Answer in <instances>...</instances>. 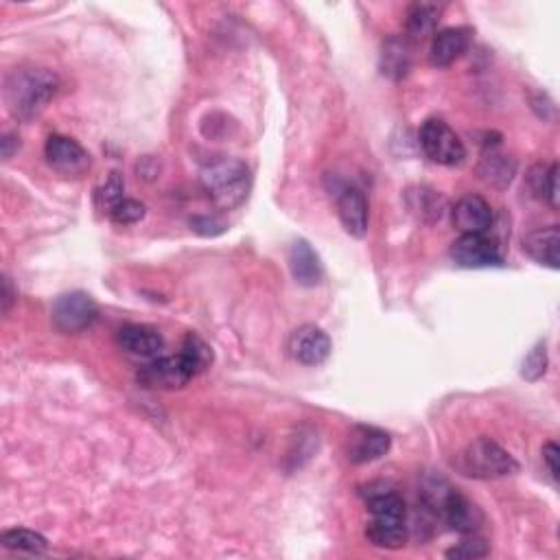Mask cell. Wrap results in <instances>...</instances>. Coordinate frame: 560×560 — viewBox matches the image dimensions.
I'll list each match as a JSON object with an SVG mask.
<instances>
[{
  "mask_svg": "<svg viewBox=\"0 0 560 560\" xmlns=\"http://www.w3.org/2000/svg\"><path fill=\"white\" fill-rule=\"evenodd\" d=\"M333 350L331 337L320 326L305 324L291 333L289 337V355L302 366H320L329 359Z\"/></svg>",
  "mask_w": 560,
  "mask_h": 560,
  "instance_id": "obj_10",
  "label": "cell"
},
{
  "mask_svg": "<svg viewBox=\"0 0 560 560\" xmlns=\"http://www.w3.org/2000/svg\"><path fill=\"white\" fill-rule=\"evenodd\" d=\"M392 438L377 427L359 425L348 436V460L353 464H368L383 458L390 451Z\"/></svg>",
  "mask_w": 560,
  "mask_h": 560,
  "instance_id": "obj_14",
  "label": "cell"
},
{
  "mask_svg": "<svg viewBox=\"0 0 560 560\" xmlns=\"http://www.w3.org/2000/svg\"><path fill=\"white\" fill-rule=\"evenodd\" d=\"M488 545L480 536H475V532L466 534V539H462V543L453 545L451 550L445 552L447 558H455V560H473V558H484L488 556Z\"/></svg>",
  "mask_w": 560,
  "mask_h": 560,
  "instance_id": "obj_25",
  "label": "cell"
},
{
  "mask_svg": "<svg viewBox=\"0 0 560 560\" xmlns=\"http://www.w3.org/2000/svg\"><path fill=\"white\" fill-rule=\"evenodd\" d=\"M195 375L189 361L184 359L182 353L171 357H156L147 361V366L140 368L138 381L145 388H158V390H180L189 383Z\"/></svg>",
  "mask_w": 560,
  "mask_h": 560,
  "instance_id": "obj_7",
  "label": "cell"
},
{
  "mask_svg": "<svg viewBox=\"0 0 560 560\" xmlns=\"http://www.w3.org/2000/svg\"><path fill=\"white\" fill-rule=\"evenodd\" d=\"M337 215H340L342 226L350 237L364 239L368 235V200L357 186H346V189H342V193L337 195Z\"/></svg>",
  "mask_w": 560,
  "mask_h": 560,
  "instance_id": "obj_15",
  "label": "cell"
},
{
  "mask_svg": "<svg viewBox=\"0 0 560 560\" xmlns=\"http://www.w3.org/2000/svg\"><path fill=\"white\" fill-rule=\"evenodd\" d=\"M125 182H123V175L119 171H112L108 178H105V182L99 186V191H97V204L99 208H103L105 213H112V208L114 206H119L125 197Z\"/></svg>",
  "mask_w": 560,
  "mask_h": 560,
  "instance_id": "obj_24",
  "label": "cell"
},
{
  "mask_svg": "<svg viewBox=\"0 0 560 560\" xmlns=\"http://www.w3.org/2000/svg\"><path fill=\"white\" fill-rule=\"evenodd\" d=\"M99 309L84 291H73L55 300L53 324L62 333H81L97 322Z\"/></svg>",
  "mask_w": 560,
  "mask_h": 560,
  "instance_id": "obj_8",
  "label": "cell"
},
{
  "mask_svg": "<svg viewBox=\"0 0 560 560\" xmlns=\"http://www.w3.org/2000/svg\"><path fill=\"white\" fill-rule=\"evenodd\" d=\"M0 145H3V158L9 160L20 149V140L14 134H5L3 140H0Z\"/></svg>",
  "mask_w": 560,
  "mask_h": 560,
  "instance_id": "obj_33",
  "label": "cell"
},
{
  "mask_svg": "<svg viewBox=\"0 0 560 560\" xmlns=\"http://www.w3.org/2000/svg\"><path fill=\"white\" fill-rule=\"evenodd\" d=\"M60 88V79L49 68H16L5 79V103L18 121H33Z\"/></svg>",
  "mask_w": 560,
  "mask_h": 560,
  "instance_id": "obj_1",
  "label": "cell"
},
{
  "mask_svg": "<svg viewBox=\"0 0 560 560\" xmlns=\"http://www.w3.org/2000/svg\"><path fill=\"white\" fill-rule=\"evenodd\" d=\"M547 169L550 167H543V165H536L530 171V189L532 193L539 197V200H545V186H547Z\"/></svg>",
  "mask_w": 560,
  "mask_h": 560,
  "instance_id": "obj_31",
  "label": "cell"
},
{
  "mask_svg": "<svg viewBox=\"0 0 560 560\" xmlns=\"http://www.w3.org/2000/svg\"><path fill=\"white\" fill-rule=\"evenodd\" d=\"M0 543H3L7 550L14 552H27V554H44L49 541L44 539L42 534L33 532L29 528H11L0 534Z\"/></svg>",
  "mask_w": 560,
  "mask_h": 560,
  "instance_id": "obj_22",
  "label": "cell"
},
{
  "mask_svg": "<svg viewBox=\"0 0 560 560\" xmlns=\"http://www.w3.org/2000/svg\"><path fill=\"white\" fill-rule=\"evenodd\" d=\"M145 213H147V208H145L143 202L127 200V197H125V200L119 206L112 208L110 219L119 226H132V224H138V221L145 217Z\"/></svg>",
  "mask_w": 560,
  "mask_h": 560,
  "instance_id": "obj_27",
  "label": "cell"
},
{
  "mask_svg": "<svg viewBox=\"0 0 560 560\" xmlns=\"http://www.w3.org/2000/svg\"><path fill=\"white\" fill-rule=\"evenodd\" d=\"M420 501L440 523L460 534H471L482 523V512L471 504L445 477H427L420 488Z\"/></svg>",
  "mask_w": 560,
  "mask_h": 560,
  "instance_id": "obj_2",
  "label": "cell"
},
{
  "mask_svg": "<svg viewBox=\"0 0 560 560\" xmlns=\"http://www.w3.org/2000/svg\"><path fill=\"white\" fill-rule=\"evenodd\" d=\"M412 44L401 35H390L381 44V55H379V70L383 77L392 81H401L403 77L410 75L412 70Z\"/></svg>",
  "mask_w": 560,
  "mask_h": 560,
  "instance_id": "obj_17",
  "label": "cell"
},
{
  "mask_svg": "<svg viewBox=\"0 0 560 560\" xmlns=\"http://www.w3.org/2000/svg\"><path fill=\"white\" fill-rule=\"evenodd\" d=\"M420 147H423L425 156L442 167H458L466 158V147L462 138L455 134L449 123L442 119H429L420 127Z\"/></svg>",
  "mask_w": 560,
  "mask_h": 560,
  "instance_id": "obj_6",
  "label": "cell"
},
{
  "mask_svg": "<svg viewBox=\"0 0 560 560\" xmlns=\"http://www.w3.org/2000/svg\"><path fill=\"white\" fill-rule=\"evenodd\" d=\"M545 202L552 208H558V165L547 169V186H545Z\"/></svg>",
  "mask_w": 560,
  "mask_h": 560,
  "instance_id": "obj_32",
  "label": "cell"
},
{
  "mask_svg": "<svg viewBox=\"0 0 560 560\" xmlns=\"http://www.w3.org/2000/svg\"><path fill=\"white\" fill-rule=\"evenodd\" d=\"M473 31L469 27H449L434 35L429 49V62L436 68H449L469 51Z\"/></svg>",
  "mask_w": 560,
  "mask_h": 560,
  "instance_id": "obj_13",
  "label": "cell"
},
{
  "mask_svg": "<svg viewBox=\"0 0 560 560\" xmlns=\"http://www.w3.org/2000/svg\"><path fill=\"white\" fill-rule=\"evenodd\" d=\"M116 342H119L121 350H125L127 355L138 357V359H156L160 357L162 348H165V340L162 335L149 326L143 324H127L116 335Z\"/></svg>",
  "mask_w": 560,
  "mask_h": 560,
  "instance_id": "obj_16",
  "label": "cell"
},
{
  "mask_svg": "<svg viewBox=\"0 0 560 560\" xmlns=\"http://www.w3.org/2000/svg\"><path fill=\"white\" fill-rule=\"evenodd\" d=\"M180 353L184 355L186 361H189L191 368L195 370V375H200V372H204L206 368H210V364H213V348H210L202 337L195 333L186 335Z\"/></svg>",
  "mask_w": 560,
  "mask_h": 560,
  "instance_id": "obj_23",
  "label": "cell"
},
{
  "mask_svg": "<svg viewBox=\"0 0 560 560\" xmlns=\"http://www.w3.org/2000/svg\"><path fill=\"white\" fill-rule=\"evenodd\" d=\"M200 184L219 210H235L248 200L252 175L243 160L219 158L200 171Z\"/></svg>",
  "mask_w": 560,
  "mask_h": 560,
  "instance_id": "obj_3",
  "label": "cell"
},
{
  "mask_svg": "<svg viewBox=\"0 0 560 560\" xmlns=\"http://www.w3.org/2000/svg\"><path fill=\"white\" fill-rule=\"evenodd\" d=\"M368 510V541L375 547H381V550H401L407 541L405 501L392 490H381V493L370 495Z\"/></svg>",
  "mask_w": 560,
  "mask_h": 560,
  "instance_id": "obj_4",
  "label": "cell"
},
{
  "mask_svg": "<svg viewBox=\"0 0 560 560\" xmlns=\"http://www.w3.org/2000/svg\"><path fill=\"white\" fill-rule=\"evenodd\" d=\"M416 197H418V206H414V208H420V215L431 213V221L442 217V210H445V202H442V197H438L434 191H425V189H420Z\"/></svg>",
  "mask_w": 560,
  "mask_h": 560,
  "instance_id": "obj_28",
  "label": "cell"
},
{
  "mask_svg": "<svg viewBox=\"0 0 560 560\" xmlns=\"http://www.w3.org/2000/svg\"><path fill=\"white\" fill-rule=\"evenodd\" d=\"M558 248H560V230L558 226L536 228L523 237V252L539 265L558 270Z\"/></svg>",
  "mask_w": 560,
  "mask_h": 560,
  "instance_id": "obj_19",
  "label": "cell"
},
{
  "mask_svg": "<svg viewBox=\"0 0 560 560\" xmlns=\"http://www.w3.org/2000/svg\"><path fill=\"white\" fill-rule=\"evenodd\" d=\"M440 20V9L429 3H418L405 18V31L412 40H425L429 35H436V27Z\"/></svg>",
  "mask_w": 560,
  "mask_h": 560,
  "instance_id": "obj_21",
  "label": "cell"
},
{
  "mask_svg": "<svg viewBox=\"0 0 560 560\" xmlns=\"http://www.w3.org/2000/svg\"><path fill=\"white\" fill-rule=\"evenodd\" d=\"M455 466L462 475L473 477V480H499V477L515 475L519 471V462L486 436L469 442L455 460Z\"/></svg>",
  "mask_w": 560,
  "mask_h": 560,
  "instance_id": "obj_5",
  "label": "cell"
},
{
  "mask_svg": "<svg viewBox=\"0 0 560 560\" xmlns=\"http://www.w3.org/2000/svg\"><path fill=\"white\" fill-rule=\"evenodd\" d=\"M11 302H14V289H11V280L5 276L3 278V313L11 309Z\"/></svg>",
  "mask_w": 560,
  "mask_h": 560,
  "instance_id": "obj_34",
  "label": "cell"
},
{
  "mask_svg": "<svg viewBox=\"0 0 560 560\" xmlns=\"http://www.w3.org/2000/svg\"><path fill=\"white\" fill-rule=\"evenodd\" d=\"M289 270L291 276L302 287H315L322 280V263L320 256L305 239H298L289 248Z\"/></svg>",
  "mask_w": 560,
  "mask_h": 560,
  "instance_id": "obj_18",
  "label": "cell"
},
{
  "mask_svg": "<svg viewBox=\"0 0 560 560\" xmlns=\"http://www.w3.org/2000/svg\"><path fill=\"white\" fill-rule=\"evenodd\" d=\"M44 156L46 162H49L57 173H64V175H81L90 167L88 151L81 147L77 140L62 134L49 136V140H46L44 145Z\"/></svg>",
  "mask_w": 560,
  "mask_h": 560,
  "instance_id": "obj_11",
  "label": "cell"
},
{
  "mask_svg": "<svg viewBox=\"0 0 560 560\" xmlns=\"http://www.w3.org/2000/svg\"><path fill=\"white\" fill-rule=\"evenodd\" d=\"M558 458H560V449H558L556 442H547V445L543 447V464H545V469H547V473H550L554 482L560 480Z\"/></svg>",
  "mask_w": 560,
  "mask_h": 560,
  "instance_id": "obj_29",
  "label": "cell"
},
{
  "mask_svg": "<svg viewBox=\"0 0 560 560\" xmlns=\"http://www.w3.org/2000/svg\"><path fill=\"white\" fill-rule=\"evenodd\" d=\"M547 372V350L545 344H536L532 353L523 359L521 377L525 381H539Z\"/></svg>",
  "mask_w": 560,
  "mask_h": 560,
  "instance_id": "obj_26",
  "label": "cell"
},
{
  "mask_svg": "<svg viewBox=\"0 0 560 560\" xmlns=\"http://www.w3.org/2000/svg\"><path fill=\"white\" fill-rule=\"evenodd\" d=\"M191 226L195 232H200V235H206V237H215V235H219V232L226 230V226L221 224V221L210 219V217H195V219H191Z\"/></svg>",
  "mask_w": 560,
  "mask_h": 560,
  "instance_id": "obj_30",
  "label": "cell"
},
{
  "mask_svg": "<svg viewBox=\"0 0 560 560\" xmlns=\"http://www.w3.org/2000/svg\"><path fill=\"white\" fill-rule=\"evenodd\" d=\"M451 259L464 270H484V267L504 265L499 245L486 235H460L451 243Z\"/></svg>",
  "mask_w": 560,
  "mask_h": 560,
  "instance_id": "obj_9",
  "label": "cell"
},
{
  "mask_svg": "<svg viewBox=\"0 0 560 560\" xmlns=\"http://www.w3.org/2000/svg\"><path fill=\"white\" fill-rule=\"evenodd\" d=\"M515 173H517L515 158L501 154L497 149V143L493 147L486 145V151L480 160V175L488 184L497 186V189H506V186L512 182V178H515Z\"/></svg>",
  "mask_w": 560,
  "mask_h": 560,
  "instance_id": "obj_20",
  "label": "cell"
},
{
  "mask_svg": "<svg viewBox=\"0 0 560 560\" xmlns=\"http://www.w3.org/2000/svg\"><path fill=\"white\" fill-rule=\"evenodd\" d=\"M493 208L482 195H464L451 208V221L462 235H486L493 226Z\"/></svg>",
  "mask_w": 560,
  "mask_h": 560,
  "instance_id": "obj_12",
  "label": "cell"
}]
</instances>
